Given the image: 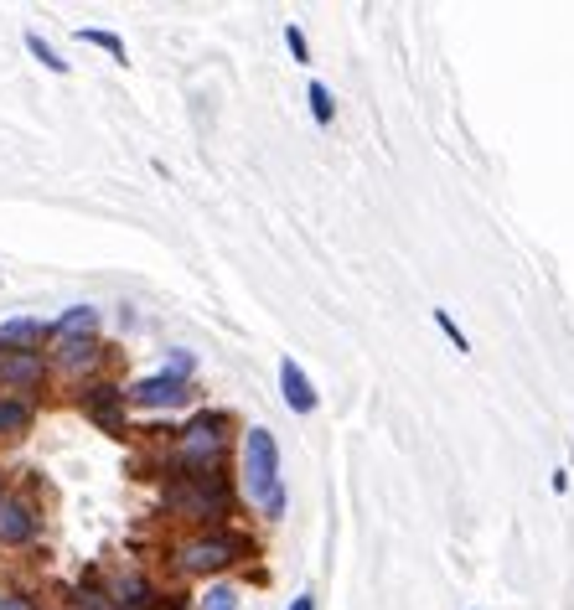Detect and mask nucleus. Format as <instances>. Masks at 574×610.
Here are the masks:
<instances>
[{
    "instance_id": "f257e3e1",
    "label": "nucleus",
    "mask_w": 574,
    "mask_h": 610,
    "mask_svg": "<svg viewBox=\"0 0 574 610\" xmlns=\"http://www.w3.org/2000/svg\"><path fill=\"white\" fill-rule=\"evenodd\" d=\"M244 481H249V497L280 517L285 512V492H280V445L269 430H249V445H244Z\"/></svg>"
},
{
    "instance_id": "f03ea898",
    "label": "nucleus",
    "mask_w": 574,
    "mask_h": 610,
    "mask_svg": "<svg viewBox=\"0 0 574 610\" xmlns=\"http://www.w3.org/2000/svg\"><path fill=\"white\" fill-rule=\"evenodd\" d=\"M166 502H171L176 512H187V517H207V512H223V486L207 481V471H197L192 481L166 486Z\"/></svg>"
},
{
    "instance_id": "7ed1b4c3",
    "label": "nucleus",
    "mask_w": 574,
    "mask_h": 610,
    "mask_svg": "<svg viewBox=\"0 0 574 610\" xmlns=\"http://www.w3.org/2000/svg\"><path fill=\"white\" fill-rule=\"evenodd\" d=\"M238 559V543L233 538H192L181 548V569L187 574H218Z\"/></svg>"
},
{
    "instance_id": "20e7f679",
    "label": "nucleus",
    "mask_w": 574,
    "mask_h": 610,
    "mask_svg": "<svg viewBox=\"0 0 574 610\" xmlns=\"http://www.w3.org/2000/svg\"><path fill=\"white\" fill-rule=\"evenodd\" d=\"M130 399H135L140 409H176L181 399H187V383H181L176 373H161V378L135 383V388H130Z\"/></svg>"
},
{
    "instance_id": "39448f33",
    "label": "nucleus",
    "mask_w": 574,
    "mask_h": 610,
    "mask_svg": "<svg viewBox=\"0 0 574 610\" xmlns=\"http://www.w3.org/2000/svg\"><path fill=\"white\" fill-rule=\"evenodd\" d=\"M181 450H187V466L213 461V455L223 450V424H218V419H197V424H187V440H181Z\"/></svg>"
},
{
    "instance_id": "423d86ee",
    "label": "nucleus",
    "mask_w": 574,
    "mask_h": 610,
    "mask_svg": "<svg viewBox=\"0 0 574 610\" xmlns=\"http://www.w3.org/2000/svg\"><path fill=\"white\" fill-rule=\"evenodd\" d=\"M280 393H285V404L295 409V414H311L316 409V388H311V378L300 373V362H280Z\"/></svg>"
},
{
    "instance_id": "0eeeda50",
    "label": "nucleus",
    "mask_w": 574,
    "mask_h": 610,
    "mask_svg": "<svg viewBox=\"0 0 574 610\" xmlns=\"http://www.w3.org/2000/svg\"><path fill=\"white\" fill-rule=\"evenodd\" d=\"M42 378V357L32 352H0V383H37Z\"/></svg>"
},
{
    "instance_id": "6e6552de",
    "label": "nucleus",
    "mask_w": 574,
    "mask_h": 610,
    "mask_svg": "<svg viewBox=\"0 0 574 610\" xmlns=\"http://www.w3.org/2000/svg\"><path fill=\"white\" fill-rule=\"evenodd\" d=\"M0 538H6V543H26V538H32V507H26V502H0Z\"/></svg>"
},
{
    "instance_id": "1a4fd4ad",
    "label": "nucleus",
    "mask_w": 574,
    "mask_h": 610,
    "mask_svg": "<svg viewBox=\"0 0 574 610\" xmlns=\"http://www.w3.org/2000/svg\"><path fill=\"white\" fill-rule=\"evenodd\" d=\"M94 305H73V311H63V321H57V337H94Z\"/></svg>"
},
{
    "instance_id": "9d476101",
    "label": "nucleus",
    "mask_w": 574,
    "mask_h": 610,
    "mask_svg": "<svg viewBox=\"0 0 574 610\" xmlns=\"http://www.w3.org/2000/svg\"><path fill=\"white\" fill-rule=\"evenodd\" d=\"M6 342H42V321H6L0 326V347Z\"/></svg>"
},
{
    "instance_id": "9b49d317",
    "label": "nucleus",
    "mask_w": 574,
    "mask_h": 610,
    "mask_svg": "<svg viewBox=\"0 0 574 610\" xmlns=\"http://www.w3.org/2000/svg\"><path fill=\"white\" fill-rule=\"evenodd\" d=\"M26 47H32V52L42 57V63H47L52 73H68V63H63V57H57V52H52V47H47V42H42L37 32H26Z\"/></svg>"
},
{
    "instance_id": "f8f14e48",
    "label": "nucleus",
    "mask_w": 574,
    "mask_h": 610,
    "mask_svg": "<svg viewBox=\"0 0 574 610\" xmlns=\"http://www.w3.org/2000/svg\"><path fill=\"white\" fill-rule=\"evenodd\" d=\"M26 419H32V414H26L21 404H0V435H11V430H26Z\"/></svg>"
},
{
    "instance_id": "ddd939ff",
    "label": "nucleus",
    "mask_w": 574,
    "mask_h": 610,
    "mask_svg": "<svg viewBox=\"0 0 574 610\" xmlns=\"http://www.w3.org/2000/svg\"><path fill=\"white\" fill-rule=\"evenodd\" d=\"M311 114H316V125H331V94H326V83H311Z\"/></svg>"
},
{
    "instance_id": "4468645a",
    "label": "nucleus",
    "mask_w": 574,
    "mask_h": 610,
    "mask_svg": "<svg viewBox=\"0 0 574 610\" xmlns=\"http://www.w3.org/2000/svg\"><path fill=\"white\" fill-rule=\"evenodd\" d=\"M83 42H94V47H104V52H114L119 57V63H125V42H119L114 32H78Z\"/></svg>"
},
{
    "instance_id": "2eb2a0df",
    "label": "nucleus",
    "mask_w": 574,
    "mask_h": 610,
    "mask_svg": "<svg viewBox=\"0 0 574 610\" xmlns=\"http://www.w3.org/2000/svg\"><path fill=\"white\" fill-rule=\"evenodd\" d=\"M63 362H73V368H78V362H94V337L68 342V347H63Z\"/></svg>"
},
{
    "instance_id": "dca6fc26",
    "label": "nucleus",
    "mask_w": 574,
    "mask_h": 610,
    "mask_svg": "<svg viewBox=\"0 0 574 610\" xmlns=\"http://www.w3.org/2000/svg\"><path fill=\"white\" fill-rule=\"evenodd\" d=\"M207 610H238V590H228V585L207 590Z\"/></svg>"
},
{
    "instance_id": "f3484780",
    "label": "nucleus",
    "mask_w": 574,
    "mask_h": 610,
    "mask_svg": "<svg viewBox=\"0 0 574 610\" xmlns=\"http://www.w3.org/2000/svg\"><path fill=\"white\" fill-rule=\"evenodd\" d=\"M435 326L445 331V337H450V342H456V352H471V347H466V337H461V326H456V321H450L445 311H435Z\"/></svg>"
},
{
    "instance_id": "a211bd4d",
    "label": "nucleus",
    "mask_w": 574,
    "mask_h": 610,
    "mask_svg": "<svg viewBox=\"0 0 574 610\" xmlns=\"http://www.w3.org/2000/svg\"><path fill=\"white\" fill-rule=\"evenodd\" d=\"M285 42H290V57H295V63H311V52H306V37H300V26H285Z\"/></svg>"
},
{
    "instance_id": "6ab92c4d",
    "label": "nucleus",
    "mask_w": 574,
    "mask_h": 610,
    "mask_svg": "<svg viewBox=\"0 0 574 610\" xmlns=\"http://www.w3.org/2000/svg\"><path fill=\"white\" fill-rule=\"evenodd\" d=\"M290 610H316V600H311V595H295V600H290Z\"/></svg>"
},
{
    "instance_id": "aec40b11",
    "label": "nucleus",
    "mask_w": 574,
    "mask_h": 610,
    "mask_svg": "<svg viewBox=\"0 0 574 610\" xmlns=\"http://www.w3.org/2000/svg\"><path fill=\"white\" fill-rule=\"evenodd\" d=\"M0 610H32V605L26 600H0Z\"/></svg>"
},
{
    "instance_id": "412c9836",
    "label": "nucleus",
    "mask_w": 574,
    "mask_h": 610,
    "mask_svg": "<svg viewBox=\"0 0 574 610\" xmlns=\"http://www.w3.org/2000/svg\"><path fill=\"white\" fill-rule=\"evenodd\" d=\"M166 610H176V605H166Z\"/></svg>"
}]
</instances>
